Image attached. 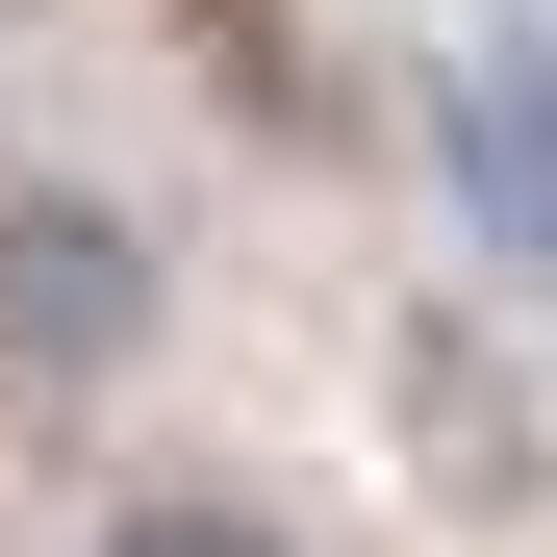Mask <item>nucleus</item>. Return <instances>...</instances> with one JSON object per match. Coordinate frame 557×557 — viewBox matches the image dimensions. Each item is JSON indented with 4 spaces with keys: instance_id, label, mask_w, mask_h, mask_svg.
<instances>
[{
    "instance_id": "f257e3e1",
    "label": "nucleus",
    "mask_w": 557,
    "mask_h": 557,
    "mask_svg": "<svg viewBox=\"0 0 557 557\" xmlns=\"http://www.w3.org/2000/svg\"><path fill=\"white\" fill-rule=\"evenodd\" d=\"M431 127H456V203H482V278L557 305V0H456Z\"/></svg>"
},
{
    "instance_id": "f03ea898",
    "label": "nucleus",
    "mask_w": 557,
    "mask_h": 557,
    "mask_svg": "<svg viewBox=\"0 0 557 557\" xmlns=\"http://www.w3.org/2000/svg\"><path fill=\"white\" fill-rule=\"evenodd\" d=\"M0 355L26 381H127L152 355V228L76 203V177H0Z\"/></svg>"
},
{
    "instance_id": "7ed1b4c3",
    "label": "nucleus",
    "mask_w": 557,
    "mask_h": 557,
    "mask_svg": "<svg viewBox=\"0 0 557 557\" xmlns=\"http://www.w3.org/2000/svg\"><path fill=\"white\" fill-rule=\"evenodd\" d=\"M102 557H278L253 507H203V482H152V507H102Z\"/></svg>"
}]
</instances>
